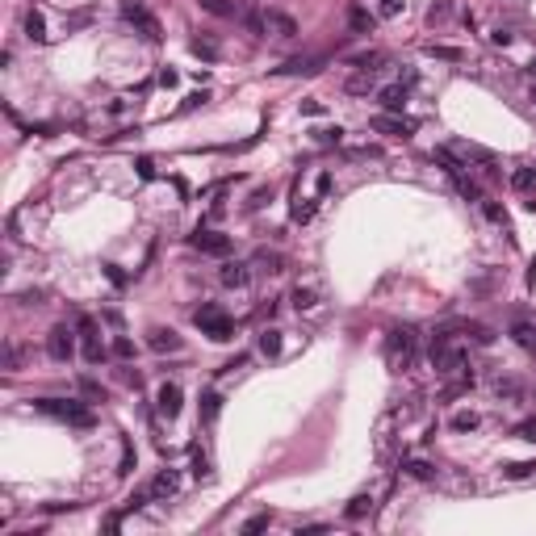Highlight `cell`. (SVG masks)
Instances as JSON below:
<instances>
[{"instance_id":"obj_1","label":"cell","mask_w":536,"mask_h":536,"mask_svg":"<svg viewBox=\"0 0 536 536\" xmlns=\"http://www.w3.org/2000/svg\"><path fill=\"white\" fill-rule=\"evenodd\" d=\"M34 411H43V415H50V419H63V423H76V428H92V423H96L89 406L67 402V398H38L34 402Z\"/></svg>"},{"instance_id":"obj_2","label":"cell","mask_w":536,"mask_h":536,"mask_svg":"<svg viewBox=\"0 0 536 536\" xmlns=\"http://www.w3.org/2000/svg\"><path fill=\"white\" fill-rule=\"evenodd\" d=\"M193 323L201 327V335H210V340H218V344H226V340H230V331H235V323H230V318H226L214 302L197 306V311H193Z\"/></svg>"},{"instance_id":"obj_3","label":"cell","mask_w":536,"mask_h":536,"mask_svg":"<svg viewBox=\"0 0 536 536\" xmlns=\"http://www.w3.org/2000/svg\"><path fill=\"white\" fill-rule=\"evenodd\" d=\"M386 357L394 360V364H411V357H415V331L411 327H394L390 331V340H386Z\"/></svg>"},{"instance_id":"obj_4","label":"cell","mask_w":536,"mask_h":536,"mask_svg":"<svg viewBox=\"0 0 536 536\" xmlns=\"http://www.w3.org/2000/svg\"><path fill=\"white\" fill-rule=\"evenodd\" d=\"M122 17H126L130 26H138V30H143V34H147L151 43L160 38V21H155V17H151V13H147V9H143L138 0H126V4H122Z\"/></svg>"},{"instance_id":"obj_5","label":"cell","mask_w":536,"mask_h":536,"mask_svg":"<svg viewBox=\"0 0 536 536\" xmlns=\"http://www.w3.org/2000/svg\"><path fill=\"white\" fill-rule=\"evenodd\" d=\"M373 130L390 134V138H411L415 122H411V118H398V113H377V118H373Z\"/></svg>"},{"instance_id":"obj_6","label":"cell","mask_w":536,"mask_h":536,"mask_svg":"<svg viewBox=\"0 0 536 536\" xmlns=\"http://www.w3.org/2000/svg\"><path fill=\"white\" fill-rule=\"evenodd\" d=\"M180 402H184V394H180L177 381H164V386L155 390V406H160V415H168V419L180 415Z\"/></svg>"},{"instance_id":"obj_7","label":"cell","mask_w":536,"mask_h":536,"mask_svg":"<svg viewBox=\"0 0 536 536\" xmlns=\"http://www.w3.org/2000/svg\"><path fill=\"white\" fill-rule=\"evenodd\" d=\"M193 247L206 252V256H226V252H230V239L218 235V230H197V235H193Z\"/></svg>"},{"instance_id":"obj_8","label":"cell","mask_w":536,"mask_h":536,"mask_svg":"<svg viewBox=\"0 0 536 536\" xmlns=\"http://www.w3.org/2000/svg\"><path fill=\"white\" fill-rule=\"evenodd\" d=\"M46 352H50L55 360H72V352H76L72 331H67V327H55V331H50V340H46Z\"/></svg>"},{"instance_id":"obj_9","label":"cell","mask_w":536,"mask_h":536,"mask_svg":"<svg viewBox=\"0 0 536 536\" xmlns=\"http://www.w3.org/2000/svg\"><path fill=\"white\" fill-rule=\"evenodd\" d=\"M147 348L151 352H180V335L168 327H155V331H147Z\"/></svg>"},{"instance_id":"obj_10","label":"cell","mask_w":536,"mask_h":536,"mask_svg":"<svg viewBox=\"0 0 536 536\" xmlns=\"http://www.w3.org/2000/svg\"><path fill=\"white\" fill-rule=\"evenodd\" d=\"M147 491H151V498H172V494L180 491L177 469H160V474H155V482H151Z\"/></svg>"},{"instance_id":"obj_11","label":"cell","mask_w":536,"mask_h":536,"mask_svg":"<svg viewBox=\"0 0 536 536\" xmlns=\"http://www.w3.org/2000/svg\"><path fill=\"white\" fill-rule=\"evenodd\" d=\"M377 101L386 105V113H402V105H406V89H402V84H386V89L377 92Z\"/></svg>"},{"instance_id":"obj_12","label":"cell","mask_w":536,"mask_h":536,"mask_svg":"<svg viewBox=\"0 0 536 536\" xmlns=\"http://www.w3.org/2000/svg\"><path fill=\"white\" fill-rule=\"evenodd\" d=\"M511 340H515L524 352H536V327H532V323H524V318H520V323H511Z\"/></svg>"},{"instance_id":"obj_13","label":"cell","mask_w":536,"mask_h":536,"mask_svg":"<svg viewBox=\"0 0 536 536\" xmlns=\"http://www.w3.org/2000/svg\"><path fill=\"white\" fill-rule=\"evenodd\" d=\"M348 26H352L357 34H373V26H377V17H373L369 9H360V4H352V9H348Z\"/></svg>"},{"instance_id":"obj_14","label":"cell","mask_w":536,"mask_h":536,"mask_svg":"<svg viewBox=\"0 0 536 536\" xmlns=\"http://www.w3.org/2000/svg\"><path fill=\"white\" fill-rule=\"evenodd\" d=\"M247 281H252V272H247L243 264H226L223 268V285H230V289H243Z\"/></svg>"},{"instance_id":"obj_15","label":"cell","mask_w":536,"mask_h":536,"mask_svg":"<svg viewBox=\"0 0 536 536\" xmlns=\"http://www.w3.org/2000/svg\"><path fill=\"white\" fill-rule=\"evenodd\" d=\"M511 189H515V193H532L536 189V168H515V172H511Z\"/></svg>"},{"instance_id":"obj_16","label":"cell","mask_w":536,"mask_h":536,"mask_svg":"<svg viewBox=\"0 0 536 536\" xmlns=\"http://www.w3.org/2000/svg\"><path fill=\"white\" fill-rule=\"evenodd\" d=\"M218 411H223V398H218L214 390H210V394H201V419H206V423H214V419H218Z\"/></svg>"},{"instance_id":"obj_17","label":"cell","mask_w":536,"mask_h":536,"mask_svg":"<svg viewBox=\"0 0 536 536\" xmlns=\"http://www.w3.org/2000/svg\"><path fill=\"white\" fill-rule=\"evenodd\" d=\"M536 469V461H515V465H503V478L507 482H520V478H528Z\"/></svg>"},{"instance_id":"obj_18","label":"cell","mask_w":536,"mask_h":536,"mask_svg":"<svg viewBox=\"0 0 536 536\" xmlns=\"http://www.w3.org/2000/svg\"><path fill=\"white\" fill-rule=\"evenodd\" d=\"M26 34H30L34 43H46V26H43V13H30V17H26Z\"/></svg>"},{"instance_id":"obj_19","label":"cell","mask_w":536,"mask_h":536,"mask_svg":"<svg viewBox=\"0 0 536 536\" xmlns=\"http://www.w3.org/2000/svg\"><path fill=\"white\" fill-rule=\"evenodd\" d=\"M268 26H277L285 38H294L298 34V26H294V17H285V13H268Z\"/></svg>"},{"instance_id":"obj_20","label":"cell","mask_w":536,"mask_h":536,"mask_svg":"<svg viewBox=\"0 0 536 536\" xmlns=\"http://www.w3.org/2000/svg\"><path fill=\"white\" fill-rule=\"evenodd\" d=\"M478 428V415L474 411H457L452 415V432H474Z\"/></svg>"},{"instance_id":"obj_21","label":"cell","mask_w":536,"mask_h":536,"mask_svg":"<svg viewBox=\"0 0 536 536\" xmlns=\"http://www.w3.org/2000/svg\"><path fill=\"white\" fill-rule=\"evenodd\" d=\"M260 352L264 357H277L281 352V331H260Z\"/></svg>"},{"instance_id":"obj_22","label":"cell","mask_w":536,"mask_h":536,"mask_svg":"<svg viewBox=\"0 0 536 536\" xmlns=\"http://www.w3.org/2000/svg\"><path fill=\"white\" fill-rule=\"evenodd\" d=\"M369 507H373V498H369V494H357V498L348 503L344 515H348V520H360V515H369Z\"/></svg>"},{"instance_id":"obj_23","label":"cell","mask_w":536,"mask_h":536,"mask_svg":"<svg viewBox=\"0 0 536 536\" xmlns=\"http://www.w3.org/2000/svg\"><path fill=\"white\" fill-rule=\"evenodd\" d=\"M423 50H428V55H432V59H448V63H461V50H457V46H423Z\"/></svg>"},{"instance_id":"obj_24","label":"cell","mask_w":536,"mask_h":536,"mask_svg":"<svg viewBox=\"0 0 536 536\" xmlns=\"http://www.w3.org/2000/svg\"><path fill=\"white\" fill-rule=\"evenodd\" d=\"M197 4H201L206 13H214V17H230V13H235V4H230V0H197Z\"/></svg>"},{"instance_id":"obj_25","label":"cell","mask_w":536,"mask_h":536,"mask_svg":"<svg viewBox=\"0 0 536 536\" xmlns=\"http://www.w3.org/2000/svg\"><path fill=\"white\" fill-rule=\"evenodd\" d=\"M268 524H272V511H260V515H252V520L243 524V532H264Z\"/></svg>"},{"instance_id":"obj_26","label":"cell","mask_w":536,"mask_h":536,"mask_svg":"<svg viewBox=\"0 0 536 536\" xmlns=\"http://www.w3.org/2000/svg\"><path fill=\"white\" fill-rule=\"evenodd\" d=\"M84 360H89V364H101V360H105V348H101V340H84Z\"/></svg>"},{"instance_id":"obj_27","label":"cell","mask_w":536,"mask_h":536,"mask_svg":"<svg viewBox=\"0 0 536 536\" xmlns=\"http://www.w3.org/2000/svg\"><path fill=\"white\" fill-rule=\"evenodd\" d=\"M76 331H80V340H96V323H92L89 314H80V318H76Z\"/></svg>"},{"instance_id":"obj_28","label":"cell","mask_w":536,"mask_h":536,"mask_svg":"<svg viewBox=\"0 0 536 536\" xmlns=\"http://www.w3.org/2000/svg\"><path fill=\"white\" fill-rule=\"evenodd\" d=\"M294 306H298V311H311L314 306V289H294Z\"/></svg>"},{"instance_id":"obj_29","label":"cell","mask_w":536,"mask_h":536,"mask_svg":"<svg viewBox=\"0 0 536 536\" xmlns=\"http://www.w3.org/2000/svg\"><path fill=\"white\" fill-rule=\"evenodd\" d=\"M193 55H197V59H214V55H218V46H214V43H201V38H197V43H193Z\"/></svg>"},{"instance_id":"obj_30","label":"cell","mask_w":536,"mask_h":536,"mask_svg":"<svg viewBox=\"0 0 536 536\" xmlns=\"http://www.w3.org/2000/svg\"><path fill=\"white\" fill-rule=\"evenodd\" d=\"M113 352H118V357H134V344L122 335V340H113Z\"/></svg>"},{"instance_id":"obj_31","label":"cell","mask_w":536,"mask_h":536,"mask_svg":"<svg viewBox=\"0 0 536 536\" xmlns=\"http://www.w3.org/2000/svg\"><path fill=\"white\" fill-rule=\"evenodd\" d=\"M402 13V0H381V17H398Z\"/></svg>"},{"instance_id":"obj_32","label":"cell","mask_w":536,"mask_h":536,"mask_svg":"<svg viewBox=\"0 0 536 536\" xmlns=\"http://www.w3.org/2000/svg\"><path fill=\"white\" fill-rule=\"evenodd\" d=\"M80 390H84V394H89V398H105V390H101V386H96V381H89V377H84V381H80Z\"/></svg>"},{"instance_id":"obj_33","label":"cell","mask_w":536,"mask_h":536,"mask_svg":"<svg viewBox=\"0 0 536 536\" xmlns=\"http://www.w3.org/2000/svg\"><path fill=\"white\" fill-rule=\"evenodd\" d=\"M406 469H411V478H432V469H428V465H423V461H411V465H406Z\"/></svg>"},{"instance_id":"obj_34","label":"cell","mask_w":536,"mask_h":536,"mask_svg":"<svg viewBox=\"0 0 536 536\" xmlns=\"http://www.w3.org/2000/svg\"><path fill=\"white\" fill-rule=\"evenodd\" d=\"M340 126H327V130H318V143H340Z\"/></svg>"},{"instance_id":"obj_35","label":"cell","mask_w":536,"mask_h":536,"mask_svg":"<svg viewBox=\"0 0 536 536\" xmlns=\"http://www.w3.org/2000/svg\"><path fill=\"white\" fill-rule=\"evenodd\" d=\"M134 469V448L126 445V452H122V469H118V474H130Z\"/></svg>"},{"instance_id":"obj_36","label":"cell","mask_w":536,"mask_h":536,"mask_svg":"<svg viewBox=\"0 0 536 536\" xmlns=\"http://www.w3.org/2000/svg\"><path fill=\"white\" fill-rule=\"evenodd\" d=\"M138 177H143V180H151V177H155V168H151V160H138Z\"/></svg>"},{"instance_id":"obj_37","label":"cell","mask_w":536,"mask_h":536,"mask_svg":"<svg viewBox=\"0 0 536 536\" xmlns=\"http://www.w3.org/2000/svg\"><path fill=\"white\" fill-rule=\"evenodd\" d=\"M302 113H311V118H318V113H323V105H318V101H302Z\"/></svg>"},{"instance_id":"obj_38","label":"cell","mask_w":536,"mask_h":536,"mask_svg":"<svg viewBox=\"0 0 536 536\" xmlns=\"http://www.w3.org/2000/svg\"><path fill=\"white\" fill-rule=\"evenodd\" d=\"M486 218H491V223H503V210H498L494 201H486Z\"/></svg>"},{"instance_id":"obj_39","label":"cell","mask_w":536,"mask_h":536,"mask_svg":"<svg viewBox=\"0 0 536 536\" xmlns=\"http://www.w3.org/2000/svg\"><path fill=\"white\" fill-rule=\"evenodd\" d=\"M528 101H536V84H532V92H528Z\"/></svg>"}]
</instances>
